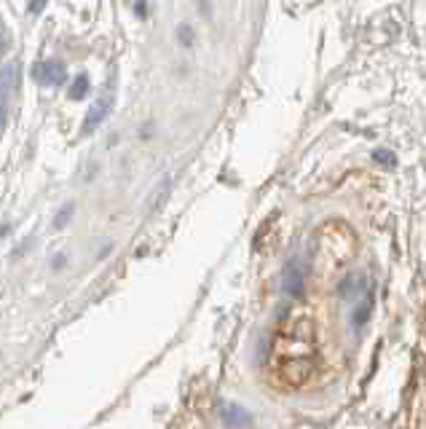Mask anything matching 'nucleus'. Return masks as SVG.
<instances>
[{
  "instance_id": "nucleus-1",
  "label": "nucleus",
  "mask_w": 426,
  "mask_h": 429,
  "mask_svg": "<svg viewBox=\"0 0 426 429\" xmlns=\"http://www.w3.org/2000/svg\"><path fill=\"white\" fill-rule=\"evenodd\" d=\"M65 65L56 62V59H46V62H38L33 67V78L41 86H59L65 81Z\"/></svg>"
},
{
  "instance_id": "nucleus-2",
  "label": "nucleus",
  "mask_w": 426,
  "mask_h": 429,
  "mask_svg": "<svg viewBox=\"0 0 426 429\" xmlns=\"http://www.w3.org/2000/svg\"><path fill=\"white\" fill-rule=\"evenodd\" d=\"M110 105H113V97L97 99V102L91 105V111H88V116L83 118V126H81V132H83V134H91V132H94L99 123L105 121V116L110 113Z\"/></svg>"
},
{
  "instance_id": "nucleus-3",
  "label": "nucleus",
  "mask_w": 426,
  "mask_h": 429,
  "mask_svg": "<svg viewBox=\"0 0 426 429\" xmlns=\"http://www.w3.org/2000/svg\"><path fill=\"white\" fill-rule=\"evenodd\" d=\"M88 94V76H78L70 86V99H83Z\"/></svg>"
},
{
  "instance_id": "nucleus-4",
  "label": "nucleus",
  "mask_w": 426,
  "mask_h": 429,
  "mask_svg": "<svg viewBox=\"0 0 426 429\" xmlns=\"http://www.w3.org/2000/svg\"><path fill=\"white\" fill-rule=\"evenodd\" d=\"M180 41H183L186 46H191V41H193V33H191V27H188V24L180 27Z\"/></svg>"
},
{
  "instance_id": "nucleus-5",
  "label": "nucleus",
  "mask_w": 426,
  "mask_h": 429,
  "mask_svg": "<svg viewBox=\"0 0 426 429\" xmlns=\"http://www.w3.org/2000/svg\"><path fill=\"white\" fill-rule=\"evenodd\" d=\"M9 49V30H6V24L0 22V51H6Z\"/></svg>"
},
{
  "instance_id": "nucleus-6",
  "label": "nucleus",
  "mask_w": 426,
  "mask_h": 429,
  "mask_svg": "<svg viewBox=\"0 0 426 429\" xmlns=\"http://www.w3.org/2000/svg\"><path fill=\"white\" fill-rule=\"evenodd\" d=\"M44 3H46V0H27V6H30V11H33V14L41 11V9H44Z\"/></svg>"
},
{
  "instance_id": "nucleus-7",
  "label": "nucleus",
  "mask_w": 426,
  "mask_h": 429,
  "mask_svg": "<svg viewBox=\"0 0 426 429\" xmlns=\"http://www.w3.org/2000/svg\"><path fill=\"white\" fill-rule=\"evenodd\" d=\"M378 161H392V153H386V151H378Z\"/></svg>"
},
{
  "instance_id": "nucleus-8",
  "label": "nucleus",
  "mask_w": 426,
  "mask_h": 429,
  "mask_svg": "<svg viewBox=\"0 0 426 429\" xmlns=\"http://www.w3.org/2000/svg\"><path fill=\"white\" fill-rule=\"evenodd\" d=\"M0 118H3V116H0Z\"/></svg>"
}]
</instances>
